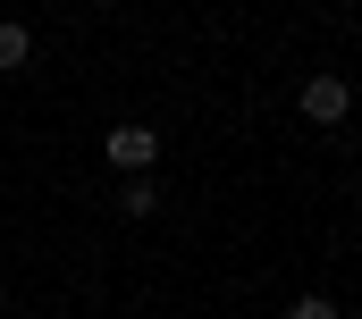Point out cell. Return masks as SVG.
Wrapping results in <instances>:
<instances>
[{
  "label": "cell",
  "mask_w": 362,
  "mask_h": 319,
  "mask_svg": "<svg viewBox=\"0 0 362 319\" xmlns=\"http://www.w3.org/2000/svg\"><path fill=\"white\" fill-rule=\"evenodd\" d=\"M152 160H160V135H152V126H135V118H127V126H110V168L144 176Z\"/></svg>",
  "instance_id": "cell-1"
},
{
  "label": "cell",
  "mask_w": 362,
  "mask_h": 319,
  "mask_svg": "<svg viewBox=\"0 0 362 319\" xmlns=\"http://www.w3.org/2000/svg\"><path fill=\"white\" fill-rule=\"evenodd\" d=\"M286 319H337V303H329V294H303V303H295Z\"/></svg>",
  "instance_id": "cell-4"
},
{
  "label": "cell",
  "mask_w": 362,
  "mask_h": 319,
  "mask_svg": "<svg viewBox=\"0 0 362 319\" xmlns=\"http://www.w3.org/2000/svg\"><path fill=\"white\" fill-rule=\"evenodd\" d=\"M25 59H34V34H25L17 17H0V76H17Z\"/></svg>",
  "instance_id": "cell-3"
},
{
  "label": "cell",
  "mask_w": 362,
  "mask_h": 319,
  "mask_svg": "<svg viewBox=\"0 0 362 319\" xmlns=\"http://www.w3.org/2000/svg\"><path fill=\"white\" fill-rule=\"evenodd\" d=\"M346 101H354L346 76H312L303 84V118H312V126H346Z\"/></svg>",
  "instance_id": "cell-2"
}]
</instances>
